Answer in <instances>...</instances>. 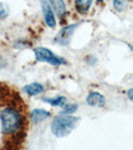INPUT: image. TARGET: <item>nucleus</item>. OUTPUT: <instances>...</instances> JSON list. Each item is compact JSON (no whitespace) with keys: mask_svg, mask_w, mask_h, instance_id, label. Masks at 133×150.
<instances>
[{"mask_svg":"<svg viewBox=\"0 0 133 150\" xmlns=\"http://www.w3.org/2000/svg\"><path fill=\"white\" fill-rule=\"evenodd\" d=\"M80 118L71 114H61L53 119L51 122V132L57 138L66 137L77 127Z\"/></svg>","mask_w":133,"mask_h":150,"instance_id":"obj_1","label":"nucleus"},{"mask_svg":"<svg viewBox=\"0 0 133 150\" xmlns=\"http://www.w3.org/2000/svg\"><path fill=\"white\" fill-rule=\"evenodd\" d=\"M1 128L4 134H13L19 131L22 125V117L16 109L5 107L0 111Z\"/></svg>","mask_w":133,"mask_h":150,"instance_id":"obj_2","label":"nucleus"},{"mask_svg":"<svg viewBox=\"0 0 133 150\" xmlns=\"http://www.w3.org/2000/svg\"><path fill=\"white\" fill-rule=\"evenodd\" d=\"M34 55L36 61L39 62H46L51 65L59 66V65L67 64V61L63 57L58 56L54 52H52L50 49L45 47H37L34 49Z\"/></svg>","mask_w":133,"mask_h":150,"instance_id":"obj_3","label":"nucleus"},{"mask_svg":"<svg viewBox=\"0 0 133 150\" xmlns=\"http://www.w3.org/2000/svg\"><path fill=\"white\" fill-rule=\"evenodd\" d=\"M77 26H78L77 24H70V25L63 27L55 36L54 42L59 45H62V46H67L70 43L71 37L75 29L77 28Z\"/></svg>","mask_w":133,"mask_h":150,"instance_id":"obj_4","label":"nucleus"},{"mask_svg":"<svg viewBox=\"0 0 133 150\" xmlns=\"http://www.w3.org/2000/svg\"><path fill=\"white\" fill-rule=\"evenodd\" d=\"M40 4L46 25L50 28H54L56 26V18H55V14L52 10L51 6L49 5L47 0H40Z\"/></svg>","mask_w":133,"mask_h":150,"instance_id":"obj_5","label":"nucleus"},{"mask_svg":"<svg viewBox=\"0 0 133 150\" xmlns=\"http://www.w3.org/2000/svg\"><path fill=\"white\" fill-rule=\"evenodd\" d=\"M86 102L91 107L102 108L106 104V99L101 93L97 91H91L86 97Z\"/></svg>","mask_w":133,"mask_h":150,"instance_id":"obj_6","label":"nucleus"},{"mask_svg":"<svg viewBox=\"0 0 133 150\" xmlns=\"http://www.w3.org/2000/svg\"><path fill=\"white\" fill-rule=\"evenodd\" d=\"M48 117H50V112L45 109H42V108L33 109L30 113V119L34 124L41 123L45 119H47Z\"/></svg>","mask_w":133,"mask_h":150,"instance_id":"obj_7","label":"nucleus"},{"mask_svg":"<svg viewBox=\"0 0 133 150\" xmlns=\"http://www.w3.org/2000/svg\"><path fill=\"white\" fill-rule=\"evenodd\" d=\"M50 6H52L53 10L57 14L59 18H63L66 15V5L64 0H47Z\"/></svg>","mask_w":133,"mask_h":150,"instance_id":"obj_8","label":"nucleus"},{"mask_svg":"<svg viewBox=\"0 0 133 150\" xmlns=\"http://www.w3.org/2000/svg\"><path fill=\"white\" fill-rule=\"evenodd\" d=\"M43 90H44L43 85L40 83H37V82H33V83L27 84V85H25L23 87L24 92L30 96L38 95V94H40L41 92H43Z\"/></svg>","mask_w":133,"mask_h":150,"instance_id":"obj_9","label":"nucleus"},{"mask_svg":"<svg viewBox=\"0 0 133 150\" xmlns=\"http://www.w3.org/2000/svg\"><path fill=\"white\" fill-rule=\"evenodd\" d=\"M93 0H75L76 10L80 14H85L90 9Z\"/></svg>","mask_w":133,"mask_h":150,"instance_id":"obj_10","label":"nucleus"},{"mask_svg":"<svg viewBox=\"0 0 133 150\" xmlns=\"http://www.w3.org/2000/svg\"><path fill=\"white\" fill-rule=\"evenodd\" d=\"M43 101L45 103L50 104L51 106H58V107H62L63 105L67 103L68 99H67L65 96H57V97L54 98H43Z\"/></svg>","mask_w":133,"mask_h":150,"instance_id":"obj_11","label":"nucleus"},{"mask_svg":"<svg viewBox=\"0 0 133 150\" xmlns=\"http://www.w3.org/2000/svg\"><path fill=\"white\" fill-rule=\"evenodd\" d=\"M78 109V104L76 103H69V104H65L62 106V110L60 111L61 114H72L75 111Z\"/></svg>","mask_w":133,"mask_h":150,"instance_id":"obj_12","label":"nucleus"},{"mask_svg":"<svg viewBox=\"0 0 133 150\" xmlns=\"http://www.w3.org/2000/svg\"><path fill=\"white\" fill-rule=\"evenodd\" d=\"M113 7L116 11L123 12L128 6V0H112Z\"/></svg>","mask_w":133,"mask_h":150,"instance_id":"obj_13","label":"nucleus"},{"mask_svg":"<svg viewBox=\"0 0 133 150\" xmlns=\"http://www.w3.org/2000/svg\"><path fill=\"white\" fill-rule=\"evenodd\" d=\"M9 12L10 10H9L8 5L3 2H0V20L5 19L9 15Z\"/></svg>","mask_w":133,"mask_h":150,"instance_id":"obj_14","label":"nucleus"},{"mask_svg":"<svg viewBox=\"0 0 133 150\" xmlns=\"http://www.w3.org/2000/svg\"><path fill=\"white\" fill-rule=\"evenodd\" d=\"M5 66H6V60H5V58L2 56L1 54H0V69L4 68Z\"/></svg>","mask_w":133,"mask_h":150,"instance_id":"obj_15","label":"nucleus"},{"mask_svg":"<svg viewBox=\"0 0 133 150\" xmlns=\"http://www.w3.org/2000/svg\"><path fill=\"white\" fill-rule=\"evenodd\" d=\"M126 94H127V96H128V99H129L130 101H133V96H132V94H133V89H132V88L128 89Z\"/></svg>","mask_w":133,"mask_h":150,"instance_id":"obj_16","label":"nucleus"},{"mask_svg":"<svg viewBox=\"0 0 133 150\" xmlns=\"http://www.w3.org/2000/svg\"><path fill=\"white\" fill-rule=\"evenodd\" d=\"M103 1H105V0H97V2H99V3H102Z\"/></svg>","mask_w":133,"mask_h":150,"instance_id":"obj_17","label":"nucleus"}]
</instances>
